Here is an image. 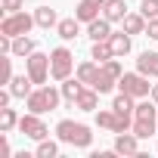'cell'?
<instances>
[{
    "mask_svg": "<svg viewBox=\"0 0 158 158\" xmlns=\"http://www.w3.org/2000/svg\"><path fill=\"white\" fill-rule=\"evenodd\" d=\"M139 139H149L155 130H158V109H155V99L149 96L146 102H136L133 109V127H130Z\"/></svg>",
    "mask_w": 158,
    "mask_h": 158,
    "instance_id": "obj_1",
    "label": "cell"
},
{
    "mask_svg": "<svg viewBox=\"0 0 158 158\" xmlns=\"http://www.w3.org/2000/svg\"><path fill=\"white\" fill-rule=\"evenodd\" d=\"M56 136H59V143L74 146V149H90V143H93V133H90L87 124H81V121H68V118L56 124Z\"/></svg>",
    "mask_w": 158,
    "mask_h": 158,
    "instance_id": "obj_2",
    "label": "cell"
},
{
    "mask_svg": "<svg viewBox=\"0 0 158 158\" xmlns=\"http://www.w3.org/2000/svg\"><path fill=\"white\" fill-rule=\"evenodd\" d=\"M59 99H62V90L40 84L37 90H31V93H28L25 106H28V112H34V115H44V112H53V109H59Z\"/></svg>",
    "mask_w": 158,
    "mask_h": 158,
    "instance_id": "obj_3",
    "label": "cell"
},
{
    "mask_svg": "<svg viewBox=\"0 0 158 158\" xmlns=\"http://www.w3.org/2000/svg\"><path fill=\"white\" fill-rule=\"evenodd\" d=\"M118 87H121V93H127L133 99H146L152 93V84H149V77L143 71H124L121 81H118Z\"/></svg>",
    "mask_w": 158,
    "mask_h": 158,
    "instance_id": "obj_4",
    "label": "cell"
},
{
    "mask_svg": "<svg viewBox=\"0 0 158 158\" xmlns=\"http://www.w3.org/2000/svg\"><path fill=\"white\" fill-rule=\"evenodd\" d=\"M37 22H34V16H28V13H6L3 16V22H0V34H6V37H22V34H28L31 28H34Z\"/></svg>",
    "mask_w": 158,
    "mask_h": 158,
    "instance_id": "obj_5",
    "label": "cell"
},
{
    "mask_svg": "<svg viewBox=\"0 0 158 158\" xmlns=\"http://www.w3.org/2000/svg\"><path fill=\"white\" fill-rule=\"evenodd\" d=\"M74 71V56L68 47H56L50 53V77L53 81H65V77H71Z\"/></svg>",
    "mask_w": 158,
    "mask_h": 158,
    "instance_id": "obj_6",
    "label": "cell"
},
{
    "mask_svg": "<svg viewBox=\"0 0 158 158\" xmlns=\"http://www.w3.org/2000/svg\"><path fill=\"white\" fill-rule=\"evenodd\" d=\"M121 74H124V68H121V62H118V56H115V59H109L106 65H99V74H96V84H93V90H99V93H109L112 87H118Z\"/></svg>",
    "mask_w": 158,
    "mask_h": 158,
    "instance_id": "obj_7",
    "label": "cell"
},
{
    "mask_svg": "<svg viewBox=\"0 0 158 158\" xmlns=\"http://www.w3.org/2000/svg\"><path fill=\"white\" fill-rule=\"evenodd\" d=\"M25 71H28V77L40 87V84H47V77H50V56L47 53H31V56H25Z\"/></svg>",
    "mask_w": 158,
    "mask_h": 158,
    "instance_id": "obj_8",
    "label": "cell"
},
{
    "mask_svg": "<svg viewBox=\"0 0 158 158\" xmlns=\"http://www.w3.org/2000/svg\"><path fill=\"white\" fill-rule=\"evenodd\" d=\"M19 133H25L28 139H34V143H40V139H47L50 136V130H47V124L40 121V115H34V112H28V115H22L19 118Z\"/></svg>",
    "mask_w": 158,
    "mask_h": 158,
    "instance_id": "obj_9",
    "label": "cell"
},
{
    "mask_svg": "<svg viewBox=\"0 0 158 158\" xmlns=\"http://www.w3.org/2000/svg\"><path fill=\"white\" fill-rule=\"evenodd\" d=\"M115 152L118 155H139V136L133 130L115 133Z\"/></svg>",
    "mask_w": 158,
    "mask_h": 158,
    "instance_id": "obj_10",
    "label": "cell"
},
{
    "mask_svg": "<svg viewBox=\"0 0 158 158\" xmlns=\"http://www.w3.org/2000/svg\"><path fill=\"white\" fill-rule=\"evenodd\" d=\"M102 6H106V0H81V3H77V10H74V16L87 25V22H93V19L102 16Z\"/></svg>",
    "mask_w": 158,
    "mask_h": 158,
    "instance_id": "obj_11",
    "label": "cell"
},
{
    "mask_svg": "<svg viewBox=\"0 0 158 158\" xmlns=\"http://www.w3.org/2000/svg\"><path fill=\"white\" fill-rule=\"evenodd\" d=\"M96 106H99V90L93 87H84L74 99V109H81V112H96Z\"/></svg>",
    "mask_w": 158,
    "mask_h": 158,
    "instance_id": "obj_12",
    "label": "cell"
},
{
    "mask_svg": "<svg viewBox=\"0 0 158 158\" xmlns=\"http://www.w3.org/2000/svg\"><path fill=\"white\" fill-rule=\"evenodd\" d=\"M87 34H90L93 40H109V37H112V22H109L106 16H99V19L87 22Z\"/></svg>",
    "mask_w": 158,
    "mask_h": 158,
    "instance_id": "obj_13",
    "label": "cell"
},
{
    "mask_svg": "<svg viewBox=\"0 0 158 158\" xmlns=\"http://www.w3.org/2000/svg\"><path fill=\"white\" fill-rule=\"evenodd\" d=\"M84 87H87V84H84V81H81V77H77V74H74V77H65V81H62V87H59V90H62V99L74 106V99H77V93H81Z\"/></svg>",
    "mask_w": 158,
    "mask_h": 158,
    "instance_id": "obj_14",
    "label": "cell"
},
{
    "mask_svg": "<svg viewBox=\"0 0 158 158\" xmlns=\"http://www.w3.org/2000/svg\"><path fill=\"white\" fill-rule=\"evenodd\" d=\"M136 71H143L146 77H158V53H139L136 59Z\"/></svg>",
    "mask_w": 158,
    "mask_h": 158,
    "instance_id": "obj_15",
    "label": "cell"
},
{
    "mask_svg": "<svg viewBox=\"0 0 158 158\" xmlns=\"http://www.w3.org/2000/svg\"><path fill=\"white\" fill-rule=\"evenodd\" d=\"M31 77H28V71L25 74H13V81H10V90H13V96L16 99H28V93H31Z\"/></svg>",
    "mask_w": 158,
    "mask_h": 158,
    "instance_id": "obj_16",
    "label": "cell"
},
{
    "mask_svg": "<svg viewBox=\"0 0 158 158\" xmlns=\"http://www.w3.org/2000/svg\"><path fill=\"white\" fill-rule=\"evenodd\" d=\"M56 34L62 37V40H74L77 34H81V19H59V25H56Z\"/></svg>",
    "mask_w": 158,
    "mask_h": 158,
    "instance_id": "obj_17",
    "label": "cell"
},
{
    "mask_svg": "<svg viewBox=\"0 0 158 158\" xmlns=\"http://www.w3.org/2000/svg\"><path fill=\"white\" fill-rule=\"evenodd\" d=\"M102 16H106L109 22H124V16H127V3H124V0H106Z\"/></svg>",
    "mask_w": 158,
    "mask_h": 158,
    "instance_id": "obj_18",
    "label": "cell"
},
{
    "mask_svg": "<svg viewBox=\"0 0 158 158\" xmlns=\"http://www.w3.org/2000/svg\"><path fill=\"white\" fill-rule=\"evenodd\" d=\"M146 22H149V19H146L143 13H127L121 25H124L127 34H146Z\"/></svg>",
    "mask_w": 158,
    "mask_h": 158,
    "instance_id": "obj_19",
    "label": "cell"
},
{
    "mask_svg": "<svg viewBox=\"0 0 158 158\" xmlns=\"http://www.w3.org/2000/svg\"><path fill=\"white\" fill-rule=\"evenodd\" d=\"M74 74L81 77V81H84L87 87H93V84H96V74H99V62H96V59H90V62H81Z\"/></svg>",
    "mask_w": 158,
    "mask_h": 158,
    "instance_id": "obj_20",
    "label": "cell"
},
{
    "mask_svg": "<svg viewBox=\"0 0 158 158\" xmlns=\"http://www.w3.org/2000/svg\"><path fill=\"white\" fill-rule=\"evenodd\" d=\"M34 22H37V28H53V25H59V16H56L53 6H37L34 10Z\"/></svg>",
    "mask_w": 158,
    "mask_h": 158,
    "instance_id": "obj_21",
    "label": "cell"
},
{
    "mask_svg": "<svg viewBox=\"0 0 158 158\" xmlns=\"http://www.w3.org/2000/svg\"><path fill=\"white\" fill-rule=\"evenodd\" d=\"M90 59H96L99 65H106L109 59H115V50L109 40H93V50H90Z\"/></svg>",
    "mask_w": 158,
    "mask_h": 158,
    "instance_id": "obj_22",
    "label": "cell"
},
{
    "mask_svg": "<svg viewBox=\"0 0 158 158\" xmlns=\"http://www.w3.org/2000/svg\"><path fill=\"white\" fill-rule=\"evenodd\" d=\"M112 109L121 115V118H127V121H133V96H127V93H118L115 96V102H112Z\"/></svg>",
    "mask_w": 158,
    "mask_h": 158,
    "instance_id": "obj_23",
    "label": "cell"
},
{
    "mask_svg": "<svg viewBox=\"0 0 158 158\" xmlns=\"http://www.w3.org/2000/svg\"><path fill=\"white\" fill-rule=\"evenodd\" d=\"M109 44H112L115 56H127V53H130V34H127V31H112Z\"/></svg>",
    "mask_w": 158,
    "mask_h": 158,
    "instance_id": "obj_24",
    "label": "cell"
},
{
    "mask_svg": "<svg viewBox=\"0 0 158 158\" xmlns=\"http://www.w3.org/2000/svg\"><path fill=\"white\" fill-rule=\"evenodd\" d=\"M34 40L28 37V34H22V37H13V56H31L34 53Z\"/></svg>",
    "mask_w": 158,
    "mask_h": 158,
    "instance_id": "obj_25",
    "label": "cell"
},
{
    "mask_svg": "<svg viewBox=\"0 0 158 158\" xmlns=\"http://www.w3.org/2000/svg\"><path fill=\"white\" fill-rule=\"evenodd\" d=\"M13 127H19V115H16V109H0V130L3 133H10Z\"/></svg>",
    "mask_w": 158,
    "mask_h": 158,
    "instance_id": "obj_26",
    "label": "cell"
},
{
    "mask_svg": "<svg viewBox=\"0 0 158 158\" xmlns=\"http://www.w3.org/2000/svg\"><path fill=\"white\" fill-rule=\"evenodd\" d=\"M13 53H0V84H10L13 81Z\"/></svg>",
    "mask_w": 158,
    "mask_h": 158,
    "instance_id": "obj_27",
    "label": "cell"
},
{
    "mask_svg": "<svg viewBox=\"0 0 158 158\" xmlns=\"http://www.w3.org/2000/svg\"><path fill=\"white\" fill-rule=\"evenodd\" d=\"M34 155H37V158H56V155H59V146H56L53 139H40Z\"/></svg>",
    "mask_w": 158,
    "mask_h": 158,
    "instance_id": "obj_28",
    "label": "cell"
},
{
    "mask_svg": "<svg viewBox=\"0 0 158 158\" xmlns=\"http://www.w3.org/2000/svg\"><path fill=\"white\" fill-rule=\"evenodd\" d=\"M139 13H143L146 19H155V16H158V0H143V3H139Z\"/></svg>",
    "mask_w": 158,
    "mask_h": 158,
    "instance_id": "obj_29",
    "label": "cell"
},
{
    "mask_svg": "<svg viewBox=\"0 0 158 158\" xmlns=\"http://www.w3.org/2000/svg\"><path fill=\"white\" fill-rule=\"evenodd\" d=\"M25 6V0H0V10L3 13H19Z\"/></svg>",
    "mask_w": 158,
    "mask_h": 158,
    "instance_id": "obj_30",
    "label": "cell"
},
{
    "mask_svg": "<svg viewBox=\"0 0 158 158\" xmlns=\"http://www.w3.org/2000/svg\"><path fill=\"white\" fill-rule=\"evenodd\" d=\"M146 37H149V40H158V16L146 22Z\"/></svg>",
    "mask_w": 158,
    "mask_h": 158,
    "instance_id": "obj_31",
    "label": "cell"
},
{
    "mask_svg": "<svg viewBox=\"0 0 158 158\" xmlns=\"http://www.w3.org/2000/svg\"><path fill=\"white\" fill-rule=\"evenodd\" d=\"M10 99H13V90H10V87H6V90H0V109H6Z\"/></svg>",
    "mask_w": 158,
    "mask_h": 158,
    "instance_id": "obj_32",
    "label": "cell"
},
{
    "mask_svg": "<svg viewBox=\"0 0 158 158\" xmlns=\"http://www.w3.org/2000/svg\"><path fill=\"white\" fill-rule=\"evenodd\" d=\"M0 155H3V158H10V155H13V146H10L6 139H3V143H0Z\"/></svg>",
    "mask_w": 158,
    "mask_h": 158,
    "instance_id": "obj_33",
    "label": "cell"
},
{
    "mask_svg": "<svg viewBox=\"0 0 158 158\" xmlns=\"http://www.w3.org/2000/svg\"><path fill=\"white\" fill-rule=\"evenodd\" d=\"M149 96H152V99L158 102V84H152V93H149Z\"/></svg>",
    "mask_w": 158,
    "mask_h": 158,
    "instance_id": "obj_34",
    "label": "cell"
}]
</instances>
